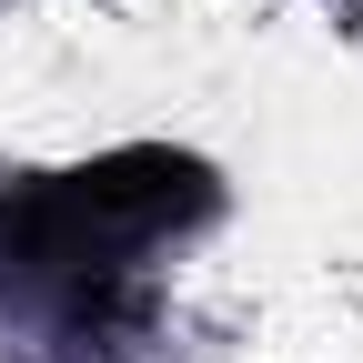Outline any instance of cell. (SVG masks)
<instances>
[{
	"mask_svg": "<svg viewBox=\"0 0 363 363\" xmlns=\"http://www.w3.org/2000/svg\"><path fill=\"white\" fill-rule=\"evenodd\" d=\"M212 202H222L212 162L162 152V142H131L71 172H21L0 182V293L101 323L162 242L212 222Z\"/></svg>",
	"mask_w": 363,
	"mask_h": 363,
	"instance_id": "obj_1",
	"label": "cell"
}]
</instances>
